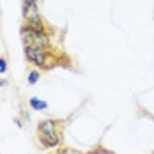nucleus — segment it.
Segmentation results:
<instances>
[{"mask_svg": "<svg viewBox=\"0 0 154 154\" xmlns=\"http://www.w3.org/2000/svg\"><path fill=\"white\" fill-rule=\"evenodd\" d=\"M39 138L45 147H55L60 143V133H59V122L53 119H46L37 128Z\"/></svg>", "mask_w": 154, "mask_h": 154, "instance_id": "f257e3e1", "label": "nucleus"}, {"mask_svg": "<svg viewBox=\"0 0 154 154\" xmlns=\"http://www.w3.org/2000/svg\"><path fill=\"white\" fill-rule=\"evenodd\" d=\"M25 55H27V59L34 64V66H37V67H41V69H48L51 64V53H48L46 50H43V48H35V46H25Z\"/></svg>", "mask_w": 154, "mask_h": 154, "instance_id": "f03ea898", "label": "nucleus"}, {"mask_svg": "<svg viewBox=\"0 0 154 154\" xmlns=\"http://www.w3.org/2000/svg\"><path fill=\"white\" fill-rule=\"evenodd\" d=\"M23 18H25L27 21L35 20V18H41L39 13H37V4H35V0H23Z\"/></svg>", "mask_w": 154, "mask_h": 154, "instance_id": "7ed1b4c3", "label": "nucleus"}, {"mask_svg": "<svg viewBox=\"0 0 154 154\" xmlns=\"http://www.w3.org/2000/svg\"><path fill=\"white\" fill-rule=\"evenodd\" d=\"M25 27H27L29 30H32V32H37V34H46V27H45V23H43L41 18H35V20L27 21Z\"/></svg>", "mask_w": 154, "mask_h": 154, "instance_id": "20e7f679", "label": "nucleus"}, {"mask_svg": "<svg viewBox=\"0 0 154 154\" xmlns=\"http://www.w3.org/2000/svg\"><path fill=\"white\" fill-rule=\"evenodd\" d=\"M30 106L34 108V110H45L48 105L45 103V101H39L37 97H30Z\"/></svg>", "mask_w": 154, "mask_h": 154, "instance_id": "39448f33", "label": "nucleus"}, {"mask_svg": "<svg viewBox=\"0 0 154 154\" xmlns=\"http://www.w3.org/2000/svg\"><path fill=\"white\" fill-rule=\"evenodd\" d=\"M39 76H41V75H39V71H32L30 75H29V83H30V85H34V83L39 80Z\"/></svg>", "mask_w": 154, "mask_h": 154, "instance_id": "423d86ee", "label": "nucleus"}, {"mask_svg": "<svg viewBox=\"0 0 154 154\" xmlns=\"http://www.w3.org/2000/svg\"><path fill=\"white\" fill-rule=\"evenodd\" d=\"M5 71H7V62H5V59L0 57V73H5Z\"/></svg>", "mask_w": 154, "mask_h": 154, "instance_id": "0eeeda50", "label": "nucleus"}, {"mask_svg": "<svg viewBox=\"0 0 154 154\" xmlns=\"http://www.w3.org/2000/svg\"><path fill=\"white\" fill-rule=\"evenodd\" d=\"M4 85H5V82H4V80H0V87H4Z\"/></svg>", "mask_w": 154, "mask_h": 154, "instance_id": "6e6552de", "label": "nucleus"}]
</instances>
